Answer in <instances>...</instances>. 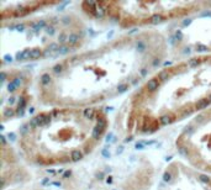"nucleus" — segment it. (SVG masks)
<instances>
[{
	"mask_svg": "<svg viewBox=\"0 0 211 190\" xmlns=\"http://www.w3.org/2000/svg\"><path fill=\"white\" fill-rule=\"evenodd\" d=\"M25 99H20V101H19V107H22L23 109V106H25Z\"/></svg>",
	"mask_w": 211,
	"mask_h": 190,
	"instance_id": "37",
	"label": "nucleus"
},
{
	"mask_svg": "<svg viewBox=\"0 0 211 190\" xmlns=\"http://www.w3.org/2000/svg\"><path fill=\"white\" fill-rule=\"evenodd\" d=\"M46 32L48 33V35H53V33H54V29H53L52 26H47V27H46Z\"/></svg>",
	"mask_w": 211,
	"mask_h": 190,
	"instance_id": "30",
	"label": "nucleus"
},
{
	"mask_svg": "<svg viewBox=\"0 0 211 190\" xmlns=\"http://www.w3.org/2000/svg\"><path fill=\"white\" fill-rule=\"evenodd\" d=\"M141 74H142V75H146V74H147V69H146V68H143V69L141 71Z\"/></svg>",
	"mask_w": 211,
	"mask_h": 190,
	"instance_id": "46",
	"label": "nucleus"
},
{
	"mask_svg": "<svg viewBox=\"0 0 211 190\" xmlns=\"http://www.w3.org/2000/svg\"><path fill=\"white\" fill-rule=\"evenodd\" d=\"M30 126H31V127H36V126H37V121H36V117L31 119V121H30Z\"/></svg>",
	"mask_w": 211,
	"mask_h": 190,
	"instance_id": "32",
	"label": "nucleus"
},
{
	"mask_svg": "<svg viewBox=\"0 0 211 190\" xmlns=\"http://www.w3.org/2000/svg\"><path fill=\"white\" fill-rule=\"evenodd\" d=\"M62 21H63V24H68V22H70V19L68 17V16H66V17L62 19Z\"/></svg>",
	"mask_w": 211,
	"mask_h": 190,
	"instance_id": "38",
	"label": "nucleus"
},
{
	"mask_svg": "<svg viewBox=\"0 0 211 190\" xmlns=\"http://www.w3.org/2000/svg\"><path fill=\"white\" fill-rule=\"evenodd\" d=\"M131 140H132V137H127L126 140H125V142H130V141H131Z\"/></svg>",
	"mask_w": 211,
	"mask_h": 190,
	"instance_id": "52",
	"label": "nucleus"
},
{
	"mask_svg": "<svg viewBox=\"0 0 211 190\" xmlns=\"http://www.w3.org/2000/svg\"><path fill=\"white\" fill-rule=\"evenodd\" d=\"M145 146H147V144H146V142H137L136 143V148H137V149H142Z\"/></svg>",
	"mask_w": 211,
	"mask_h": 190,
	"instance_id": "31",
	"label": "nucleus"
},
{
	"mask_svg": "<svg viewBox=\"0 0 211 190\" xmlns=\"http://www.w3.org/2000/svg\"><path fill=\"white\" fill-rule=\"evenodd\" d=\"M41 49H38V48H35V49H31V52H30V58L31 59H37V58L41 57Z\"/></svg>",
	"mask_w": 211,
	"mask_h": 190,
	"instance_id": "8",
	"label": "nucleus"
},
{
	"mask_svg": "<svg viewBox=\"0 0 211 190\" xmlns=\"http://www.w3.org/2000/svg\"><path fill=\"white\" fill-rule=\"evenodd\" d=\"M17 114H19V115H23V109H22V107H19V110H17Z\"/></svg>",
	"mask_w": 211,
	"mask_h": 190,
	"instance_id": "45",
	"label": "nucleus"
},
{
	"mask_svg": "<svg viewBox=\"0 0 211 190\" xmlns=\"http://www.w3.org/2000/svg\"><path fill=\"white\" fill-rule=\"evenodd\" d=\"M14 101H15V98H10V99H9V103H10V104H13Z\"/></svg>",
	"mask_w": 211,
	"mask_h": 190,
	"instance_id": "50",
	"label": "nucleus"
},
{
	"mask_svg": "<svg viewBox=\"0 0 211 190\" xmlns=\"http://www.w3.org/2000/svg\"><path fill=\"white\" fill-rule=\"evenodd\" d=\"M69 175H70V170H68V172H66V173H64L63 178H67V176H69Z\"/></svg>",
	"mask_w": 211,
	"mask_h": 190,
	"instance_id": "47",
	"label": "nucleus"
},
{
	"mask_svg": "<svg viewBox=\"0 0 211 190\" xmlns=\"http://www.w3.org/2000/svg\"><path fill=\"white\" fill-rule=\"evenodd\" d=\"M21 84V80H20V78H15L14 80L10 83L9 85H8V90L9 91H14V90H16V88Z\"/></svg>",
	"mask_w": 211,
	"mask_h": 190,
	"instance_id": "1",
	"label": "nucleus"
},
{
	"mask_svg": "<svg viewBox=\"0 0 211 190\" xmlns=\"http://www.w3.org/2000/svg\"><path fill=\"white\" fill-rule=\"evenodd\" d=\"M127 88H128V86H127L126 84H122V85H120L117 88V91H119V93H123V91L127 90Z\"/></svg>",
	"mask_w": 211,
	"mask_h": 190,
	"instance_id": "26",
	"label": "nucleus"
},
{
	"mask_svg": "<svg viewBox=\"0 0 211 190\" xmlns=\"http://www.w3.org/2000/svg\"><path fill=\"white\" fill-rule=\"evenodd\" d=\"M122 148H123V147H119V149H117V154L122 152Z\"/></svg>",
	"mask_w": 211,
	"mask_h": 190,
	"instance_id": "51",
	"label": "nucleus"
},
{
	"mask_svg": "<svg viewBox=\"0 0 211 190\" xmlns=\"http://www.w3.org/2000/svg\"><path fill=\"white\" fill-rule=\"evenodd\" d=\"M158 64H159V59H156V61H154V62H153V66H158Z\"/></svg>",
	"mask_w": 211,
	"mask_h": 190,
	"instance_id": "48",
	"label": "nucleus"
},
{
	"mask_svg": "<svg viewBox=\"0 0 211 190\" xmlns=\"http://www.w3.org/2000/svg\"><path fill=\"white\" fill-rule=\"evenodd\" d=\"M41 83H42L43 85H48L51 83V77H49V74H43L41 77Z\"/></svg>",
	"mask_w": 211,
	"mask_h": 190,
	"instance_id": "11",
	"label": "nucleus"
},
{
	"mask_svg": "<svg viewBox=\"0 0 211 190\" xmlns=\"http://www.w3.org/2000/svg\"><path fill=\"white\" fill-rule=\"evenodd\" d=\"M5 78H6V74H5L4 72H1V81H4Z\"/></svg>",
	"mask_w": 211,
	"mask_h": 190,
	"instance_id": "44",
	"label": "nucleus"
},
{
	"mask_svg": "<svg viewBox=\"0 0 211 190\" xmlns=\"http://www.w3.org/2000/svg\"><path fill=\"white\" fill-rule=\"evenodd\" d=\"M48 51H51V52H54V51H59V47H58V45L57 43H51L49 46H48V48H47Z\"/></svg>",
	"mask_w": 211,
	"mask_h": 190,
	"instance_id": "15",
	"label": "nucleus"
},
{
	"mask_svg": "<svg viewBox=\"0 0 211 190\" xmlns=\"http://www.w3.org/2000/svg\"><path fill=\"white\" fill-rule=\"evenodd\" d=\"M201 16H211V12H204L201 14Z\"/></svg>",
	"mask_w": 211,
	"mask_h": 190,
	"instance_id": "49",
	"label": "nucleus"
},
{
	"mask_svg": "<svg viewBox=\"0 0 211 190\" xmlns=\"http://www.w3.org/2000/svg\"><path fill=\"white\" fill-rule=\"evenodd\" d=\"M10 29H15L16 31H22V30L25 29V26H23V25H15V26H11Z\"/></svg>",
	"mask_w": 211,
	"mask_h": 190,
	"instance_id": "27",
	"label": "nucleus"
},
{
	"mask_svg": "<svg viewBox=\"0 0 211 190\" xmlns=\"http://www.w3.org/2000/svg\"><path fill=\"white\" fill-rule=\"evenodd\" d=\"M175 37L178 38V40H182V38H183V33L180 32V31H177V33H175Z\"/></svg>",
	"mask_w": 211,
	"mask_h": 190,
	"instance_id": "36",
	"label": "nucleus"
},
{
	"mask_svg": "<svg viewBox=\"0 0 211 190\" xmlns=\"http://www.w3.org/2000/svg\"><path fill=\"white\" fill-rule=\"evenodd\" d=\"M179 152L182 153V154H184V156H187V154H188V152L185 151V149H184L183 147H182V148H179Z\"/></svg>",
	"mask_w": 211,
	"mask_h": 190,
	"instance_id": "41",
	"label": "nucleus"
},
{
	"mask_svg": "<svg viewBox=\"0 0 211 190\" xmlns=\"http://www.w3.org/2000/svg\"><path fill=\"white\" fill-rule=\"evenodd\" d=\"M43 27H46V21H45V20H42V21H38V22H36V24L33 25V30H35V31L42 30Z\"/></svg>",
	"mask_w": 211,
	"mask_h": 190,
	"instance_id": "9",
	"label": "nucleus"
},
{
	"mask_svg": "<svg viewBox=\"0 0 211 190\" xmlns=\"http://www.w3.org/2000/svg\"><path fill=\"white\" fill-rule=\"evenodd\" d=\"M211 103V100H207V99H202L200 100V101H197L196 103V109L197 110H201V109H205L207 105Z\"/></svg>",
	"mask_w": 211,
	"mask_h": 190,
	"instance_id": "5",
	"label": "nucleus"
},
{
	"mask_svg": "<svg viewBox=\"0 0 211 190\" xmlns=\"http://www.w3.org/2000/svg\"><path fill=\"white\" fill-rule=\"evenodd\" d=\"M184 52H185V53H190V49H189V48H185V51H184Z\"/></svg>",
	"mask_w": 211,
	"mask_h": 190,
	"instance_id": "53",
	"label": "nucleus"
},
{
	"mask_svg": "<svg viewBox=\"0 0 211 190\" xmlns=\"http://www.w3.org/2000/svg\"><path fill=\"white\" fill-rule=\"evenodd\" d=\"M70 157H72V161L73 162H78V161H80V159L83 158V154H82L80 151L74 149V151H72V153H70Z\"/></svg>",
	"mask_w": 211,
	"mask_h": 190,
	"instance_id": "2",
	"label": "nucleus"
},
{
	"mask_svg": "<svg viewBox=\"0 0 211 190\" xmlns=\"http://www.w3.org/2000/svg\"><path fill=\"white\" fill-rule=\"evenodd\" d=\"M163 21V16L162 15H153L152 16V19H151V22L152 24H159V22H162Z\"/></svg>",
	"mask_w": 211,
	"mask_h": 190,
	"instance_id": "10",
	"label": "nucleus"
},
{
	"mask_svg": "<svg viewBox=\"0 0 211 190\" xmlns=\"http://www.w3.org/2000/svg\"><path fill=\"white\" fill-rule=\"evenodd\" d=\"M159 121H160V124L162 125H168V124H170L172 119H170V116H167V115H165V116H162V117H160Z\"/></svg>",
	"mask_w": 211,
	"mask_h": 190,
	"instance_id": "14",
	"label": "nucleus"
},
{
	"mask_svg": "<svg viewBox=\"0 0 211 190\" xmlns=\"http://www.w3.org/2000/svg\"><path fill=\"white\" fill-rule=\"evenodd\" d=\"M190 24H191V19H188V20H185V21L183 22L184 26H188V25H190Z\"/></svg>",
	"mask_w": 211,
	"mask_h": 190,
	"instance_id": "40",
	"label": "nucleus"
},
{
	"mask_svg": "<svg viewBox=\"0 0 211 190\" xmlns=\"http://www.w3.org/2000/svg\"><path fill=\"white\" fill-rule=\"evenodd\" d=\"M199 179H200L202 183H210V178H209L207 175H204V174L199 175Z\"/></svg>",
	"mask_w": 211,
	"mask_h": 190,
	"instance_id": "23",
	"label": "nucleus"
},
{
	"mask_svg": "<svg viewBox=\"0 0 211 190\" xmlns=\"http://www.w3.org/2000/svg\"><path fill=\"white\" fill-rule=\"evenodd\" d=\"M47 117L48 116H46V115H38V116H36V121H37V126H43L45 124H47Z\"/></svg>",
	"mask_w": 211,
	"mask_h": 190,
	"instance_id": "6",
	"label": "nucleus"
},
{
	"mask_svg": "<svg viewBox=\"0 0 211 190\" xmlns=\"http://www.w3.org/2000/svg\"><path fill=\"white\" fill-rule=\"evenodd\" d=\"M137 49H138L140 52H143L146 49V45L142 42V41H138V42H137Z\"/></svg>",
	"mask_w": 211,
	"mask_h": 190,
	"instance_id": "18",
	"label": "nucleus"
},
{
	"mask_svg": "<svg viewBox=\"0 0 211 190\" xmlns=\"http://www.w3.org/2000/svg\"><path fill=\"white\" fill-rule=\"evenodd\" d=\"M9 140H11V141H15V140H16L15 133H9Z\"/></svg>",
	"mask_w": 211,
	"mask_h": 190,
	"instance_id": "39",
	"label": "nucleus"
},
{
	"mask_svg": "<svg viewBox=\"0 0 211 190\" xmlns=\"http://www.w3.org/2000/svg\"><path fill=\"white\" fill-rule=\"evenodd\" d=\"M84 116L86 117V119H93L94 116V110L93 109H85L84 110Z\"/></svg>",
	"mask_w": 211,
	"mask_h": 190,
	"instance_id": "13",
	"label": "nucleus"
},
{
	"mask_svg": "<svg viewBox=\"0 0 211 190\" xmlns=\"http://www.w3.org/2000/svg\"><path fill=\"white\" fill-rule=\"evenodd\" d=\"M28 126H30V125H23L22 127H21V133H23V135H25V133L27 132V131H28Z\"/></svg>",
	"mask_w": 211,
	"mask_h": 190,
	"instance_id": "33",
	"label": "nucleus"
},
{
	"mask_svg": "<svg viewBox=\"0 0 211 190\" xmlns=\"http://www.w3.org/2000/svg\"><path fill=\"white\" fill-rule=\"evenodd\" d=\"M147 88H148L151 91H154L156 89L158 88V80H157V79H151V80H148Z\"/></svg>",
	"mask_w": 211,
	"mask_h": 190,
	"instance_id": "4",
	"label": "nucleus"
},
{
	"mask_svg": "<svg viewBox=\"0 0 211 190\" xmlns=\"http://www.w3.org/2000/svg\"><path fill=\"white\" fill-rule=\"evenodd\" d=\"M202 120H204V115H200V116H197V117H196V121H197V122H201Z\"/></svg>",
	"mask_w": 211,
	"mask_h": 190,
	"instance_id": "42",
	"label": "nucleus"
},
{
	"mask_svg": "<svg viewBox=\"0 0 211 190\" xmlns=\"http://www.w3.org/2000/svg\"><path fill=\"white\" fill-rule=\"evenodd\" d=\"M0 141H1V143H3V144H5V143H6V140H5L4 136H0Z\"/></svg>",
	"mask_w": 211,
	"mask_h": 190,
	"instance_id": "43",
	"label": "nucleus"
},
{
	"mask_svg": "<svg viewBox=\"0 0 211 190\" xmlns=\"http://www.w3.org/2000/svg\"><path fill=\"white\" fill-rule=\"evenodd\" d=\"M196 49L199 51V52H205L207 49V47L205 46V45H201V43H197L196 45Z\"/></svg>",
	"mask_w": 211,
	"mask_h": 190,
	"instance_id": "20",
	"label": "nucleus"
},
{
	"mask_svg": "<svg viewBox=\"0 0 211 190\" xmlns=\"http://www.w3.org/2000/svg\"><path fill=\"white\" fill-rule=\"evenodd\" d=\"M101 154H103L105 158H109L110 157V152H109L108 149H103V152H101Z\"/></svg>",
	"mask_w": 211,
	"mask_h": 190,
	"instance_id": "35",
	"label": "nucleus"
},
{
	"mask_svg": "<svg viewBox=\"0 0 211 190\" xmlns=\"http://www.w3.org/2000/svg\"><path fill=\"white\" fill-rule=\"evenodd\" d=\"M163 180L164 181H170V180H172V174H170L169 172H165V173H164Z\"/></svg>",
	"mask_w": 211,
	"mask_h": 190,
	"instance_id": "21",
	"label": "nucleus"
},
{
	"mask_svg": "<svg viewBox=\"0 0 211 190\" xmlns=\"http://www.w3.org/2000/svg\"><path fill=\"white\" fill-rule=\"evenodd\" d=\"M79 41V36L77 35V33H70L69 36H68V43L69 45H77V42Z\"/></svg>",
	"mask_w": 211,
	"mask_h": 190,
	"instance_id": "7",
	"label": "nucleus"
},
{
	"mask_svg": "<svg viewBox=\"0 0 211 190\" xmlns=\"http://www.w3.org/2000/svg\"><path fill=\"white\" fill-rule=\"evenodd\" d=\"M14 114H15L14 110L10 109V107H9V109H6L4 111V116H5V117H11V116H14Z\"/></svg>",
	"mask_w": 211,
	"mask_h": 190,
	"instance_id": "16",
	"label": "nucleus"
},
{
	"mask_svg": "<svg viewBox=\"0 0 211 190\" xmlns=\"http://www.w3.org/2000/svg\"><path fill=\"white\" fill-rule=\"evenodd\" d=\"M105 126H106V122H105V120L100 117V119L98 120V127L100 128V130H103V128L105 127Z\"/></svg>",
	"mask_w": 211,
	"mask_h": 190,
	"instance_id": "19",
	"label": "nucleus"
},
{
	"mask_svg": "<svg viewBox=\"0 0 211 190\" xmlns=\"http://www.w3.org/2000/svg\"><path fill=\"white\" fill-rule=\"evenodd\" d=\"M104 14H105V10H104L103 8H98V9H96V16H99V17H103Z\"/></svg>",
	"mask_w": 211,
	"mask_h": 190,
	"instance_id": "25",
	"label": "nucleus"
},
{
	"mask_svg": "<svg viewBox=\"0 0 211 190\" xmlns=\"http://www.w3.org/2000/svg\"><path fill=\"white\" fill-rule=\"evenodd\" d=\"M199 63H200V59H197V58H191V59H189V62H188V66L191 67V68H194V67H197V66H199Z\"/></svg>",
	"mask_w": 211,
	"mask_h": 190,
	"instance_id": "12",
	"label": "nucleus"
},
{
	"mask_svg": "<svg viewBox=\"0 0 211 190\" xmlns=\"http://www.w3.org/2000/svg\"><path fill=\"white\" fill-rule=\"evenodd\" d=\"M100 131H101V130H100V128H99L98 126H96V127L94 128V131H93V137H94V138H99V135H100Z\"/></svg>",
	"mask_w": 211,
	"mask_h": 190,
	"instance_id": "24",
	"label": "nucleus"
},
{
	"mask_svg": "<svg viewBox=\"0 0 211 190\" xmlns=\"http://www.w3.org/2000/svg\"><path fill=\"white\" fill-rule=\"evenodd\" d=\"M30 49H25L23 52H21V53H17L16 54V59L17 61H22V59H27V58H30Z\"/></svg>",
	"mask_w": 211,
	"mask_h": 190,
	"instance_id": "3",
	"label": "nucleus"
},
{
	"mask_svg": "<svg viewBox=\"0 0 211 190\" xmlns=\"http://www.w3.org/2000/svg\"><path fill=\"white\" fill-rule=\"evenodd\" d=\"M69 52V47H67V46H62V47H59V51H58V54H66V53Z\"/></svg>",
	"mask_w": 211,
	"mask_h": 190,
	"instance_id": "17",
	"label": "nucleus"
},
{
	"mask_svg": "<svg viewBox=\"0 0 211 190\" xmlns=\"http://www.w3.org/2000/svg\"><path fill=\"white\" fill-rule=\"evenodd\" d=\"M159 79H162V80L168 79V73H167V72H162V73H159Z\"/></svg>",
	"mask_w": 211,
	"mask_h": 190,
	"instance_id": "28",
	"label": "nucleus"
},
{
	"mask_svg": "<svg viewBox=\"0 0 211 190\" xmlns=\"http://www.w3.org/2000/svg\"><path fill=\"white\" fill-rule=\"evenodd\" d=\"M4 61L5 62H13V57L10 54H5L4 56Z\"/></svg>",
	"mask_w": 211,
	"mask_h": 190,
	"instance_id": "34",
	"label": "nucleus"
},
{
	"mask_svg": "<svg viewBox=\"0 0 211 190\" xmlns=\"http://www.w3.org/2000/svg\"><path fill=\"white\" fill-rule=\"evenodd\" d=\"M63 71V67L61 66V64H57V66L53 67V72L56 73V74H58V73H61V72Z\"/></svg>",
	"mask_w": 211,
	"mask_h": 190,
	"instance_id": "22",
	"label": "nucleus"
},
{
	"mask_svg": "<svg viewBox=\"0 0 211 190\" xmlns=\"http://www.w3.org/2000/svg\"><path fill=\"white\" fill-rule=\"evenodd\" d=\"M58 40H59V42H61V43H63L64 41H66V40L68 41V37H67V36L64 35V33H61V35H59V38H58Z\"/></svg>",
	"mask_w": 211,
	"mask_h": 190,
	"instance_id": "29",
	"label": "nucleus"
}]
</instances>
